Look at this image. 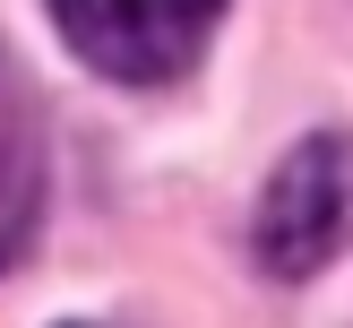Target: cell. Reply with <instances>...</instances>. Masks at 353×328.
I'll list each match as a JSON object with an SVG mask.
<instances>
[{
	"label": "cell",
	"instance_id": "obj_1",
	"mask_svg": "<svg viewBox=\"0 0 353 328\" xmlns=\"http://www.w3.org/2000/svg\"><path fill=\"white\" fill-rule=\"evenodd\" d=\"M224 0H52V26L69 35L86 69L121 86H164L207 52Z\"/></svg>",
	"mask_w": 353,
	"mask_h": 328
},
{
	"label": "cell",
	"instance_id": "obj_2",
	"mask_svg": "<svg viewBox=\"0 0 353 328\" xmlns=\"http://www.w3.org/2000/svg\"><path fill=\"white\" fill-rule=\"evenodd\" d=\"M353 233V138H302L259 199V259L268 276H319Z\"/></svg>",
	"mask_w": 353,
	"mask_h": 328
},
{
	"label": "cell",
	"instance_id": "obj_3",
	"mask_svg": "<svg viewBox=\"0 0 353 328\" xmlns=\"http://www.w3.org/2000/svg\"><path fill=\"white\" fill-rule=\"evenodd\" d=\"M34 199H43V138H34V113H26V95H17L9 61H0V268H9V251L26 242Z\"/></svg>",
	"mask_w": 353,
	"mask_h": 328
}]
</instances>
